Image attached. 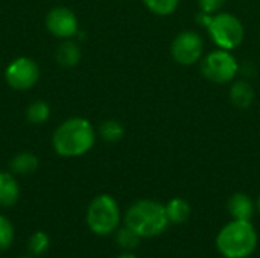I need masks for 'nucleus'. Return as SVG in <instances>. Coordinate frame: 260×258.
<instances>
[{
    "mask_svg": "<svg viewBox=\"0 0 260 258\" xmlns=\"http://www.w3.org/2000/svg\"><path fill=\"white\" fill-rule=\"evenodd\" d=\"M49 245H50L49 236H47L46 233H43V231H37L35 234H32L30 239H29V243H27L29 251H30L34 255H41V254H44V252L47 251Z\"/></svg>",
    "mask_w": 260,
    "mask_h": 258,
    "instance_id": "21",
    "label": "nucleus"
},
{
    "mask_svg": "<svg viewBox=\"0 0 260 258\" xmlns=\"http://www.w3.org/2000/svg\"><path fill=\"white\" fill-rule=\"evenodd\" d=\"M40 79V67L35 59L29 56H18L12 59L5 68L6 84L17 91H27Z\"/></svg>",
    "mask_w": 260,
    "mask_h": 258,
    "instance_id": "7",
    "label": "nucleus"
},
{
    "mask_svg": "<svg viewBox=\"0 0 260 258\" xmlns=\"http://www.w3.org/2000/svg\"><path fill=\"white\" fill-rule=\"evenodd\" d=\"M204 52V43L200 33L193 30H184L175 36L171 46V55L180 65L197 64Z\"/></svg>",
    "mask_w": 260,
    "mask_h": 258,
    "instance_id": "8",
    "label": "nucleus"
},
{
    "mask_svg": "<svg viewBox=\"0 0 260 258\" xmlns=\"http://www.w3.org/2000/svg\"><path fill=\"white\" fill-rule=\"evenodd\" d=\"M216 248L225 258H247L257 248V233L250 220H232L216 237Z\"/></svg>",
    "mask_w": 260,
    "mask_h": 258,
    "instance_id": "3",
    "label": "nucleus"
},
{
    "mask_svg": "<svg viewBox=\"0 0 260 258\" xmlns=\"http://www.w3.org/2000/svg\"><path fill=\"white\" fill-rule=\"evenodd\" d=\"M20 198V186L11 172H0V207L9 208Z\"/></svg>",
    "mask_w": 260,
    "mask_h": 258,
    "instance_id": "10",
    "label": "nucleus"
},
{
    "mask_svg": "<svg viewBox=\"0 0 260 258\" xmlns=\"http://www.w3.org/2000/svg\"><path fill=\"white\" fill-rule=\"evenodd\" d=\"M117 258H137L136 255H133V254H129V252H125V254H120Z\"/></svg>",
    "mask_w": 260,
    "mask_h": 258,
    "instance_id": "23",
    "label": "nucleus"
},
{
    "mask_svg": "<svg viewBox=\"0 0 260 258\" xmlns=\"http://www.w3.org/2000/svg\"><path fill=\"white\" fill-rule=\"evenodd\" d=\"M256 207H257V210H259V211H260V196H259V198H257V204H256Z\"/></svg>",
    "mask_w": 260,
    "mask_h": 258,
    "instance_id": "24",
    "label": "nucleus"
},
{
    "mask_svg": "<svg viewBox=\"0 0 260 258\" xmlns=\"http://www.w3.org/2000/svg\"><path fill=\"white\" fill-rule=\"evenodd\" d=\"M140 236L133 231L131 228H128L126 225L120 230H117V234H116V242L117 245L122 248V249H126V251H133L136 249L139 245H140Z\"/></svg>",
    "mask_w": 260,
    "mask_h": 258,
    "instance_id": "18",
    "label": "nucleus"
},
{
    "mask_svg": "<svg viewBox=\"0 0 260 258\" xmlns=\"http://www.w3.org/2000/svg\"><path fill=\"white\" fill-rule=\"evenodd\" d=\"M14 242V225L12 222L0 214V251H6Z\"/></svg>",
    "mask_w": 260,
    "mask_h": 258,
    "instance_id": "20",
    "label": "nucleus"
},
{
    "mask_svg": "<svg viewBox=\"0 0 260 258\" xmlns=\"http://www.w3.org/2000/svg\"><path fill=\"white\" fill-rule=\"evenodd\" d=\"M20 258H30V257H20Z\"/></svg>",
    "mask_w": 260,
    "mask_h": 258,
    "instance_id": "25",
    "label": "nucleus"
},
{
    "mask_svg": "<svg viewBox=\"0 0 260 258\" xmlns=\"http://www.w3.org/2000/svg\"><path fill=\"white\" fill-rule=\"evenodd\" d=\"M239 64L236 58L225 49L210 52L201 61V73L206 79L215 84H227L236 78Z\"/></svg>",
    "mask_w": 260,
    "mask_h": 258,
    "instance_id": "6",
    "label": "nucleus"
},
{
    "mask_svg": "<svg viewBox=\"0 0 260 258\" xmlns=\"http://www.w3.org/2000/svg\"><path fill=\"white\" fill-rule=\"evenodd\" d=\"M227 0H198V5L203 12L206 14H216L225 5Z\"/></svg>",
    "mask_w": 260,
    "mask_h": 258,
    "instance_id": "22",
    "label": "nucleus"
},
{
    "mask_svg": "<svg viewBox=\"0 0 260 258\" xmlns=\"http://www.w3.org/2000/svg\"><path fill=\"white\" fill-rule=\"evenodd\" d=\"M120 224V208L110 195L96 196L87 210V225L98 236H108Z\"/></svg>",
    "mask_w": 260,
    "mask_h": 258,
    "instance_id": "4",
    "label": "nucleus"
},
{
    "mask_svg": "<svg viewBox=\"0 0 260 258\" xmlns=\"http://www.w3.org/2000/svg\"><path fill=\"white\" fill-rule=\"evenodd\" d=\"M125 225L140 237H155L169 225L166 207L152 199H140L128 208Z\"/></svg>",
    "mask_w": 260,
    "mask_h": 258,
    "instance_id": "2",
    "label": "nucleus"
},
{
    "mask_svg": "<svg viewBox=\"0 0 260 258\" xmlns=\"http://www.w3.org/2000/svg\"><path fill=\"white\" fill-rule=\"evenodd\" d=\"M143 3L155 15H169L178 8L180 0H143Z\"/></svg>",
    "mask_w": 260,
    "mask_h": 258,
    "instance_id": "19",
    "label": "nucleus"
},
{
    "mask_svg": "<svg viewBox=\"0 0 260 258\" xmlns=\"http://www.w3.org/2000/svg\"><path fill=\"white\" fill-rule=\"evenodd\" d=\"M55 58H56V62L61 67L72 68V67H76L79 64V61L82 58V52H81L79 44L69 38V40H64L56 47Z\"/></svg>",
    "mask_w": 260,
    "mask_h": 258,
    "instance_id": "12",
    "label": "nucleus"
},
{
    "mask_svg": "<svg viewBox=\"0 0 260 258\" xmlns=\"http://www.w3.org/2000/svg\"><path fill=\"white\" fill-rule=\"evenodd\" d=\"M98 134L101 135V138H102L104 141L116 143V141H119V140L123 138V135H125V128H123V125H122L119 120L108 119V120H104V122L99 125Z\"/></svg>",
    "mask_w": 260,
    "mask_h": 258,
    "instance_id": "16",
    "label": "nucleus"
},
{
    "mask_svg": "<svg viewBox=\"0 0 260 258\" xmlns=\"http://www.w3.org/2000/svg\"><path fill=\"white\" fill-rule=\"evenodd\" d=\"M229 213L235 220H250L254 214V202L245 193H236L229 199Z\"/></svg>",
    "mask_w": 260,
    "mask_h": 258,
    "instance_id": "11",
    "label": "nucleus"
},
{
    "mask_svg": "<svg viewBox=\"0 0 260 258\" xmlns=\"http://www.w3.org/2000/svg\"><path fill=\"white\" fill-rule=\"evenodd\" d=\"M94 143L96 129L84 117H70L64 120L52 134V148L64 158L81 157L90 152Z\"/></svg>",
    "mask_w": 260,
    "mask_h": 258,
    "instance_id": "1",
    "label": "nucleus"
},
{
    "mask_svg": "<svg viewBox=\"0 0 260 258\" xmlns=\"http://www.w3.org/2000/svg\"><path fill=\"white\" fill-rule=\"evenodd\" d=\"M50 119V106L44 100H34L26 109V120L30 125H43Z\"/></svg>",
    "mask_w": 260,
    "mask_h": 258,
    "instance_id": "17",
    "label": "nucleus"
},
{
    "mask_svg": "<svg viewBox=\"0 0 260 258\" xmlns=\"http://www.w3.org/2000/svg\"><path fill=\"white\" fill-rule=\"evenodd\" d=\"M46 29L50 35L62 40H69L79 32V23L75 12L66 6H56L46 15Z\"/></svg>",
    "mask_w": 260,
    "mask_h": 258,
    "instance_id": "9",
    "label": "nucleus"
},
{
    "mask_svg": "<svg viewBox=\"0 0 260 258\" xmlns=\"http://www.w3.org/2000/svg\"><path fill=\"white\" fill-rule=\"evenodd\" d=\"M9 169L15 175H32L38 169V158L32 152H18L9 161Z\"/></svg>",
    "mask_w": 260,
    "mask_h": 258,
    "instance_id": "14",
    "label": "nucleus"
},
{
    "mask_svg": "<svg viewBox=\"0 0 260 258\" xmlns=\"http://www.w3.org/2000/svg\"><path fill=\"white\" fill-rule=\"evenodd\" d=\"M230 100L239 109H247L254 102V90L247 81H236L230 87Z\"/></svg>",
    "mask_w": 260,
    "mask_h": 258,
    "instance_id": "13",
    "label": "nucleus"
},
{
    "mask_svg": "<svg viewBox=\"0 0 260 258\" xmlns=\"http://www.w3.org/2000/svg\"><path fill=\"white\" fill-rule=\"evenodd\" d=\"M209 35L219 49L233 50L244 41V24L241 20L229 12H218L209 17L206 24Z\"/></svg>",
    "mask_w": 260,
    "mask_h": 258,
    "instance_id": "5",
    "label": "nucleus"
},
{
    "mask_svg": "<svg viewBox=\"0 0 260 258\" xmlns=\"http://www.w3.org/2000/svg\"><path fill=\"white\" fill-rule=\"evenodd\" d=\"M165 207L169 224H184L190 216V205L183 198H174Z\"/></svg>",
    "mask_w": 260,
    "mask_h": 258,
    "instance_id": "15",
    "label": "nucleus"
}]
</instances>
